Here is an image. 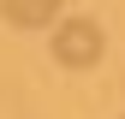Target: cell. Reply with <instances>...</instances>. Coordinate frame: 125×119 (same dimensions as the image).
Returning a JSON list of instances; mask_svg holds the SVG:
<instances>
[{"instance_id":"2","label":"cell","mask_w":125,"mask_h":119,"mask_svg":"<svg viewBox=\"0 0 125 119\" xmlns=\"http://www.w3.org/2000/svg\"><path fill=\"white\" fill-rule=\"evenodd\" d=\"M0 18L12 30H42L60 18V0H0Z\"/></svg>"},{"instance_id":"1","label":"cell","mask_w":125,"mask_h":119,"mask_svg":"<svg viewBox=\"0 0 125 119\" xmlns=\"http://www.w3.org/2000/svg\"><path fill=\"white\" fill-rule=\"evenodd\" d=\"M101 48H107V36H101L95 18H66V24L54 30V60H60V66H72V71L95 66Z\"/></svg>"}]
</instances>
